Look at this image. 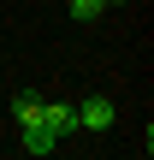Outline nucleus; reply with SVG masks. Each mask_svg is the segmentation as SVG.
<instances>
[{"label":"nucleus","mask_w":154,"mask_h":160,"mask_svg":"<svg viewBox=\"0 0 154 160\" xmlns=\"http://www.w3.org/2000/svg\"><path fill=\"white\" fill-rule=\"evenodd\" d=\"M113 119H119V113H113L107 95H89V101L77 107V131H95V137H101V131H113Z\"/></svg>","instance_id":"f257e3e1"},{"label":"nucleus","mask_w":154,"mask_h":160,"mask_svg":"<svg viewBox=\"0 0 154 160\" xmlns=\"http://www.w3.org/2000/svg\"><path fill=\"white\" fill-rule=\"evenodd\" d=\"M42 107H47V95L18 89V95H12V119H18V131H24V125H42Z\"/></svg>","instance_id":"f03ea898"},{"label":"nucleus","mask_w":154,"mask_h":160,"mask_svg":"<svg viewBox=\"0 0 154 160\" xmlns=\"http://www.w3.org/2000/svg\"><path fill=\"white\" fill-rule=\"evenodd\" d=\"M42 125H47L53 137H71V131H77V107H65V101H47V107H42Z\"/></svg>","instance_id":"7ed1b4c3"},{"label":"nucleus","mask_w":154,"mask_h":160,"mask_svg":"<svg viewBox=\"0 0 154 160\" xmlns=\"http://www.w3.org/2000/svg\"><path fill=\"white\" fill-rule=\"evenodd\" d=\"M53 148H59V137L47 125H24V154H53Z\"/></svg>","instance_id":"20e7f679"},{"label":"nucleus","mask_w":154,"mask_h":160,"mask_svg":"<svg viewBox=\"0 0 154 160\" xmlns=\"http://www.w3.org/2000/svg\"><path fill=\"white\" fill-rule=\"evenodd\" d=\"M107 6H113V0H65V12H71L77 24H89V18H101Z\"/></svg>","instance_id":"39448f33"}]
</instances>
